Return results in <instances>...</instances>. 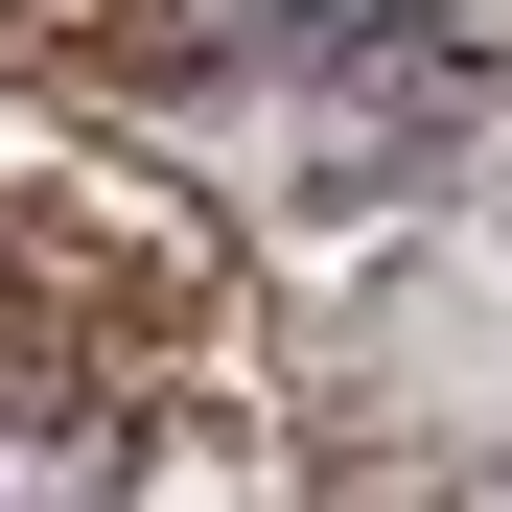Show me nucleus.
Segmentation results:
<instances>
[{
	"label": "nucleus",
	"mask_w": 512,
	"mask_h": 512,
	"mask_svg": "<svg viewBox=\"0 0 512 512\" xmlns=\"http://www.w3.org/2000/svg\"><path fill=\"white\" fill-rule=\"evenodd\" d=\"M187 233L117 210V187H0V512L24 489H140L163 466V373H187Z\"/></svg>",
	"instance_id": "1"
},
{
	"label": "nucleus",
	"mask_w": 512,
	"mask_h": 512,
	"mask_svg": "<svg viewBox=\"0 0 512 512\" xmlns=\"http://www.w3.org/2000/svg\"><path fill=\"white\" fill-rule=\"evenodd\" d=\"M512 94V0H303V187L443 163Z\"/></svg>",
	"instance_id": "2"
}]
</instances>
